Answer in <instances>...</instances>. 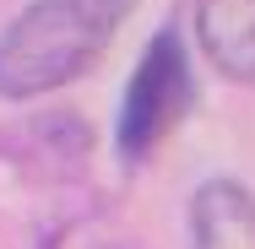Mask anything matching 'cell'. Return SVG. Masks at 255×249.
<instances>
[{"mask_svg":"<svg viewBox=\"0 0 255 249\" xmlns=\"http://www.w3.org/2000/svg\"><path fill=\"white\" fill-rule=\"evenodd\" d=\"M136 0H33L0 33V98H38L76 82Z\"/></svg>","mask_w":255,"mask_h":249,"instance_id":"1","label":"cell"},{"mask_svg":"<svg viewBox=\"0 0 255 249\" xmlns=\"http://www.w3.org/2000/svg\"><path fill=\"white\" fill-rule=\"evenodd\" d=\"M190 108V60L174 27L152 33V44L136 60V76L120 98V157L141 163L147 152L179 125V114Z\"/></svg>","mask_w":255,"mask_h":249,"instance_id":"2","label":"cell"},{"mask_svg":"<svg viewBox=\"0 0 255 249\" xmlns=\"http://www.w3.org/2000/svg\"><path fill=\"white\" fill-rule=\"evenodd\" d=\"M196 38L217 76L255 87V0H196Z\"/></svg>","mask_w":255,"mask_h":249,"instance_id":"3","label":"cell"},{"mask_svg":"<svg viewBox=\"0 0 255 249\" xmlns=\"http://www.w3.org/2000/svg\"><path fill=\"white\" fill-rule=\"evenodd\" d=\"M196 249H255V195L234 179H206L190 200Z\"/></svg>","mask_w":255,"mask_h":249,"instance_id":"4","label":"cell"}]
</instances>
